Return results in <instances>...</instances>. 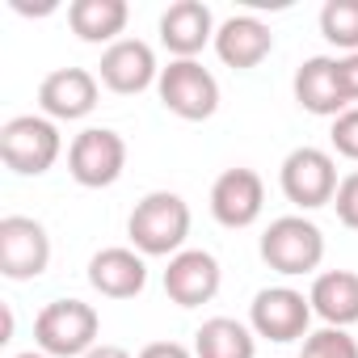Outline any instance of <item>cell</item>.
I'll return each mask as SVG.
<instances>
[{
	"label": "cell",
	"instance_id": "6da1fadb",
	"mask_svg": "<svg viewBox=\"0 0 358 358\" xmlns=\"http://www.w3.org/2000/svg\"><path fill=\"white\" fill-rule=\"evenodd\" d=\"M127 236H131L135 253H143V257H177L186 249V236H190L186 199L173 194V190L143 194L127 220Z\"/></svg>",
	"mask_w": 358,
	"mask_h": 358
},
{
	"label": "cell",
	"instance_id": "7a4b0ae2",
	"mask_svg": "<svg viewBox=\"0 0 358 358\" xmlns=\"http://www.w3.org/2000/svg\"><path fill=\"white\" fill-rule=\"evenodd\" d=\"M101 316L85 299H51L34 320V341L47 358H85L97 345Z\"/></svg>",
	"mask_w": 358,
	"mask_h": 358
},
{
	"label": "cell",
	"instance_id": "3957f363",
	"mask_svg": "<svg viewBox=\"0 0 358 358\" xmlns=\"http://www.w3.org/2000/svg\"><path fill=\"white\" fill-rule=\"evenodd\" d=\"M262 262L282 278L312 274L324 262V232L303 215H282L262 232Z\"/></svg>",
	"mask_w": 358,
	"mask_h": 358
},
{
	"label": "cell",
	"instance_id": "277c9868",
	"mask_svg": "<svg viewBox=\"0 0 358 358\" xmlns=\"http://www.w3.org/2000/svg\"><path fill=\"white\" fill-rule=\"evenodd\" d=\"M64 152L59 127L47 114H17L0 127V160L22 177H43Z\"/></svg>",
	"mask_w": 358,
	"mask_h": 358
},
{
	"label": "cell",
	"instance_id": "5b68a950",
	"mask_svg": "<svg viewBox=\"0 0 358 358\" xmlns=\"http://www.w3.org/2000/svg\"><path fill=\"white\" fill-rule=\"evenodd\" d=\"M156 93L169 114L186 122H207L220 110V80L199 59H173L169 68H160Z\"/></svg>",
	"mask_w": 358,
	"mask_h": 358
},
{
	"label": "cell",
	"instance_id": "8992f818",
	"mask_svg": "<svg viewBox=\"0 0 358 358\" xmlns=\"http://www.w3.org/2000/svg\"><path fill=\"white\" fill-rule=\"evenodd\" d=\"M127 169V139L110 127H89L72 139L68 148V173L85 190H106L114 186Z\"/></svg>",
	"mask_w": 358,
	"mask_h": 358
},
{
	"label": "cell",
	"instance_id": "52a82bcc",
	"mask_svg": "<svg viewBox=\"0 0 358 358\" xmlns=\"http://www.w3.org/2000/svg\"><path fill=\"white\" fill-rule=\"evenodd\" d=\"M278 182H282V194H287V203H295V207H303V211H316V207H324V203H333V194H337V164H333V156L324 152V148H295L287 160H282V169H278Z\"/></svg>",
	"mask_w": 358,
	"mask_h": 358
},
{
	"label": "cell",
	"instance_id": "ba28073f",
	"mask_svg": "<svg viewBox=\"0 0 358 358\" xmlns=\"http://www.w3.org/2000/svg\"><path fill=\"white\" fill-rule=\"evenodd\" d=\"M51 266V236L30 215H5L0 220V274L13 282H30L47 274Z\"/></svg>",
	"mask_w": 358,
	"mask_h": 358
},
{
	"label": "cell",
	"instance_id": "9c48e42d",
	"mask_svg": "<svg viewBox=\"0 0 358 358\" xmlns=\"http://www.w3.org/2000/svg\"><path fill=\"white\" fill-rule=\"evenodd\" d=\"M312 324V299L295 287H266L253 295L249 308V329L270 341H303Z\"/></svg>",
	"mask_w": 358,
	"mask_h": 358
},
{
	"label": "cell",
	"instance_id": "30bf717a",
	"mask_svg": "<svg viewBox=\"0 0 358 358\" xmlns=\"http://www.w3.org/2000/svg\"><path fill=\"white\" fill-rule=\"evenodd\" d=\"M220 282H224V270H220L215 253H207V249H182L177 257H169L164 295L177 308H203V303H211L220 295Z\"/></svg>",
	"mask_w": 358,
	"mask_h": 358
},
{
	"label": "cell",
	"instance_id": "8fae6325",
	"mask_svg": "<svg viewBox=\"0 0 358 358\" xmlns=\"http://www.w3.org/2000/svg\"><path fill=\"white\" fill-rule=\"evenodd\" d=\"M262 207H266V186L253 169H224L211 186V215L224 224V228H249L262 220Z\"/></svg>",
	"mask_w": 358,
	"mask_h": 358
},
{
	"label": "cell",
	"instance_id": "7c38bea8",
	"mask_svg": "<svg viewBox=\"0 0 358 358\" xmlns=\"http://www.w3.org/2000/svg\"><path fill=\"white\" fill-rule=\"evenodd\" d=\"M101 85L110 93H143L148 85L160 80V68H156V51L143 43V38H118L114 47L101 51Z\"/></svg>",
	"mask_w": 358,
	"mask_h": 358
},
{
	"label": "cell",
	"instance_id": "4fadbf2b",
	"mask_svg": "<svg viewBox=\"0 0 358 358\" xmlns=\"http://www.w3.org/2000/svg\"><path fill=\"white\" fill-rule=\"evenodd\" d=\"M38 106L51 122H76L97 110V76L85 68H55L38 85Z\"/></svg>",
	"mask_w": 358,
	"mask_h": 358
},
{
	"label": "cell",
	"instance_id": "5bb4252c",
	"mask_svg": "<svg viewBox=\"0 0 358 358\" xmlns=\"http://www.w3.org/2000/svg\"><path fill=\"white\" fill-rule=\"evenodd\" d=\"M215 17L203 0H177L160 13V43L177 59H194L207 43H215Z\"/></svg>",
	"mask_w": 358,
	"mask_h": 358
},
{
	"label": "cell",
	"instance_id": "9a60e30c",
	"mask_svg": "<svg viewBox=\"0 0 358 358\" xmlns=\"http://www.w3.org/2000/svg\"><path fill=\"white\" fill-rule=\"evenodd\" d=\"M89 282H93V291H101L106 299H135V295L148 287V262H143V253L122 249V245L101 249V253H93V262H89Z\"/></svg>",
	"mask_w": 358,
	"mask_h": 358
},
{
	"label": "cell",
	"instance_id": "2e32d148",
	"mask_svg": "<svg viewBox=\"0 0 358 358\" xmlns=\"http://www.w3.org/2000/svg\"><path fill=\"white\" fill-rule=\"evenodd\" d=\"M270 51H274V34H270V26L257 22V17H249V13L228 17V22L215 30V55H220L228 68H236V72L257 68Z\"/></svg>",
	"mask_w": 358,
	"mask_h": 358
},
{
	"label": "cell",
	"instance_id": "e0dca14e",
	"mask_svg": "<svg viewBox=\"0 0 358 358\" xmlns=\"http://www.w3.org/2000/svg\"><path fill=\"white\" fill-rule=\"evenodd\" d=\"M295 101L316 114V118H337L350 110L345 93H341V80H337V59L329 55H312L299 64L295 72Z\"/></svg>",
	"mask_w": 358,
	"mask_h": 358
},
{
	"label": "cell",
	"instance_id": "ac0fdd59",
	"mask_svg": "<svg viewBox=\"0 0 358 358\" xmlns=\"http://www.w3.org/2000/svg\"><path fill=\"white\" fill-rule=\"evenodd\" d=\"M308 299H312V312L329 329L358 324V274L354 270H324V274H316Z\"/></svg>",
	"mask_w": 358,
	"mask_h": 358
},
{
	"label": "cell",
	"instance_id": "d6986e66",
	"mask_svg": "<svg viewBox=\"0 0 358 358\" xmlns=\"http://www.w3.org/2000/svg\"><path fill=\"white\" fill-rule=\"evenodd\" d=\"M127 0H72L68 5V26L80 43H118V34L127 30Z\"/></svg>",
	"mask_w": 358,
	"mask_h": 358
},
{
	"label": "cell",
	"instance_id": "ffe728a7",
	"mask_svg": "<svg viewBox=\"0 0 358 358\" xmlns=\"http://www.w3.org/2000/svg\"><path fill=\"white\" fill-rule=\"evenodd\" d=\"M257 333L232 316H211L194 333V358H253Z\"/></svg>",
	"mask_w": 358,
	"mask_h": 358
},
{
	"label": "cell",
	"instance_id": "44dd1931",
	"mask_svg": "<svg viewBox=\"0 0 358 358\" xmlns=\"http://www.w3.org/2000/svg\"><path fill=\"white\" fill-rule=\"evenodd\" d=\"M320 34L345 55L358 51V0H329L320 9Z\"/></svg>",
	"mask_w": 358,
	"mask_h": 358
},
{
	"label": "cell",
	"instance_id": "7402d4cb",
	"mask_svg": "<svg viewBox=\"0 0 358 358\" xmlns=\"http://www.w3.org/2000/svg\"><path fill=\"white\" fill-rule=\"evenodd\" d=\"M299 358H358V341L350 337V329H316L303 337Z\"/></svg>",
	"mask_w": 358,
	"mask_h": 358
},
{
	"label": "cell",
	"instance_id": "603a6c76",
	"mask_svg": "<svg viewBox=\"0 0 358 358\" xmlns=\"http://www.w3.org/2000/svg\"><path fill=\"white\" fill-rule=\"evenodd\" d=\"M333 148L345 156V160H358V106H350L345 114L333 118V131H329Z\"/></svg>",
	"mask_w": 358,
	"mask_h": 358
},
{
	"label": "cell",
	"instance_id": "cb8c5ba5",
	"mask_svg": "<svg viewBox=\"0 0 358 358\" xmlns=\"http://www.w3.org/2000/svg\"><path fill=\"white\" fill-rule=\"evenodd\" d=\"M333 207H337V220H341L350 232H358V169L341 177V186H337V194H333Z\"/></svg>",
	"mask_w": 358,
	"mask_h": 358
},
{
	"label": "cell",
	"instance_id": "d4e9b609",
	"mask_svg": "<svg viewBox=\"0 0 358 358\" xmlns=\"http://www.w3.org/2000/svg\"><path fill=\"white\" fill-rule=\"evenodd\" d=\"M337 80H341L345 101H350V106H358V51L337 59Z\"/></svg>",
	"mask_w": 358,
	"mask_h": 358
},
{
	"label": "cell",
	"instance_id": "484cf974",
	"mask_svg": "<svg viewBox=\"0 0 358 358\" xmlns=\"http://www.w3.org/2000/svg\"><path fill=\"white\" fill-rule=\"evenodd\" d=\"M139 358H194V354L182 341H152V345L139 350Z\"/></svg>",
	"mask_w": 358,
	"mask_h": 358
},
{
	"label": "cell",
	"instance_id": "4316f807",
	"mask_svg": "<svg viewBox=\"0 0 358 358\" xmlns=\"http://www.w3.org/2000/svg\"><path fill=\"white\" fill-rule=\"evenodd\" d=\"M85 358H131V354H127L122 345H93Z\"/></svg>",
	"mask_w": 358,
	"mask_h": 358
},
{
	"label": "cell",
	"instance_id": "83f0119b",
	"mask_svg": "<svg viewBox=\"0 0 358 358\" xmlns=\"http://www.w3.org/2000/svg\"><path fill=\"white\" fill-rule=\"evenodd\" d=\"M5 341H13V312L5 308Z\"/></svg>",
	"mask_w": 358,
	"mask_h": 358
},
{
	"label": "cell",
	"instance_id": "f1b7e54d",
	"mask_svg": "<svg viewBox=\"0 0 358 358\" xmlns=\"http://www.w3.org/2000/svg\"><path fill=\"white\" fill-rule=\"evenodd\" d=\"M13 358H47L43 350H26V354H13Z\"/></svg>",
	"mask_w": 358,
	"mask_h": 358
}]
</instances>
